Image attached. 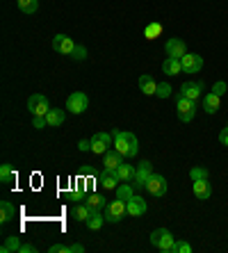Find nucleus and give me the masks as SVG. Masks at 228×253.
<instances>
[{
	"mask_svg": "<svg viewBox=\"0 0 228 253\" xmlns=\"http://www.w3.org/2000/svg\"><path fill=\"white\" fill-rule=\"evenodd\" d=\"M153 176V165L148 162V160H141V165L135 169V178H133V187L141 189V187H146L148 183V178Z\"/></svg>",
	"mask_w": 228,
	"mask_h": 253,
	"instance_id": "nucleus-7",
	"label": "nucleus"
},
{
	"mask_svg": "<svg viewBox=\"0 0 228 253\" xmlns=\"http://www.w3.org/2000/svg\"><path fill=\"white\" fill-rule=\"evenodd\" d=\"M87 107H89L87 94H82V91H73V94H69V98H66V110H69L71 114H82Z\"/></svg>",
	"mask_w": 228,
	"mask_h": 253,
	"instance_id": "nucleus-6",
	"label": "nucleus"
},
{
	"mask_svg": "<svg viewBox=\"0 0 228 253\" xmlns=\"http://www.w3.org/2000/svg\"><path fill=\"white\" fill-rule=\"evenodd\" d=\"M50 253H71V244L66 247V244H53L50 247Z\"/></svg>",
	"mask_w": 228,
	"mask_h": 253,
	"instance_id": "nucleus-36",
	"label": "nucleus"
},
{
	"mask_svg": "<svg viewBox=\"0 0 228 253\" xmlns=\"http://www.w3.org/2000/svg\"><path fill=\"white\" fill-rule=\"evenodd\" d=\"M219 100H222V96H217L215 91L208 96H203V110L208 114H215L217 110H219Z\"/></svg>",
	"mask_w": 228,
	"mask_h": 253,
	"instance_id": "nucleus-22",
	"label": "nucleus"
},
{
	"mask_svg": "<svg viewBox=\"0 0 228 253\" xmlns=\"http://www.w3.org/2000/svg\"><path fill=\"white\" fill-rule=\"evenodd\" d=\"M96 183H98L103 189H117L121 180H119L117 171H105L103 169V173H98V178H96Z\"/></svg>",
	"mask_w": 228,
	"mask_h": 253,
	"instance_id": "nucleus-13",
	"label": "nucleus"
},
{
	"mask_svg": "<svg viewBox=\"0 0 228 253\" xmlns=\"http://www.w3.org/2000/svg\"><path fill=\"white\" fill-rule=\"evenodd\" d=\"M137 84H139L141 94H146V96H153L155 91H158V83H155V80H153L148 73H144V76L139 78V83H137Z\"/></svg>",
	"mask_w": 228,
	"mask_h": 253,
	"instance_id": "nucleus-19",
	"label": "nucleus"
},
{
	"mask_svg": "<svg viewBox=\"0 0 228 253\" xmlns=\"http://www.w3.org/2000/svg\"><path fill=\"white\" fill-rule=\"evenodd\" d=\"M50 46H53V50H57V53H62V55H71L73 48H76V43H73V39L66 35H55Z\"/></svg>",
	"mask_w": 228,
	"mask_h": 253,
	"instance_id": "nucleus-11",
	"label": "nucleus"
},
{
	"mask_svg": "<svg viewBox=\"0 0 228 253\" xmlns=\"http://www.w3.org/2000/svg\"><path fill=\"white\" fill-rule=\"evenodd\" d=\"M78 148L80 151H91V139H80L78 141Z\"/></svg>",
	"mask_w": 228,
	"mask_h": 253,
	"instance_id": "nucleus-38",
	"label": "nucleus"
},
{
	"mask_svg": "<svg viewBox=\"0 0 228 253\" xmlns=\"http://www.w3.org/2000/svg\"><path fill=\"white\" fill-rule=\"evenodd\" d=\"M171 251H174V253H192V247H189L187 242H176Z\"/></svg>",
	"mask_w": 228,
	"mask_h": 253,
	"instance_id": "nucleus-35",
	"label": "nucleus"
},
{
	"mask_svg": "<svg viewBox=\"0 0 228 253\" xmlns=\"http://www.w3.org/2000/svg\"><path fill=\"white\" fill-rule=\"evenodd\" d=\"M69 57L76 59V62H80V59L87 57V48H85V46H78V43H76V48H73V53H71Z\"/></svg>",
	"mask_w": 228,
	"mask_h": 253,
	"instance_id": "nucleus-33",
	"label": "nucleus"
},
{
	"mask_svg": "<svg viewBox=\"0 0 228 253\" xmlns=\"http://www.w3.org/2000/svg\"><path fill=\"white\" fill-rule=\"evenodd\" d=\"M91 212H94V210L85 203V206H76V208H73V212H71V214H73V219H78V221H87V219L91 217Z\"/></svg>",
	"mask_w": 228,
	"mask_h": 253,
	"instance_id": "nucleus-26",
	"label": "nucleus"
},
{
	"mask_svg": "<svg viewBox=\"0 0 228 253\" xmlns=\"http://www.w3.org/2000/svg\"><path fill=\"white\" fill-rule=\"evenodd\" d=\"M16 5L23 14H35L39 9V0H16Z\"/></svg>",
	"mask_w": 228,
	"mask_h": 253,
	"instance_id": "nucleus-27",
	"label": "nucleus"
},
{
	"mask_svg": "<svg viewBox=\"0 0 228 253\" xmlns=\"http://www.w3.org/2000/svg\"><path fill=\"white\" fill-rule=\"evenodd\" d=\"M112 144H114V137H112L110 132H96V135L91 137V153L103 155L105 151H110Z\"/></svg>",
	"mask_w": 228,
	"mask_h": 253,
	"instance_id": "nucleus-8",
	"label": "nucleus"
},
{
	"mask_svg": "<svg viewBox=\"0 0 228 253\" xmlns=\"http://www.w3.org/2000/svg\"><path fill=\"white\" fill-rule=\"evenodd\" d=\"M32 124H35L37 130H41V128H46L48 126V121H46V117H32Z\"/></svg>",
	"mask_w": 228,
	"mask_h": 253,
	"instance_id": "nucleus-37",
	"label": "nucleus"
},
{
	"mask_svg": "<svg viewBox=\"0 0 228 253\" xmlns=\"http://www.w3.org/2000/svg\"><path fill=\"white\" fill-rule=\"evenodd\" d=\"M155 94H158L160 98H169V96H171V84H169V83H160V84H158V91H155Z\"/></svg>",
	"mask_w": 228,
	"mask_h": 253,
	"instance_id": "nucleus-34",
	"label": "nucleus"
},
{
	"mask_svg": "<svg viewBox=\"0 0 228 253\" xmlns=\"http://www.w3.org/2000/svg\"><path fill=\"white\" fill-rule=\"evenodd\" d=\"M117 176H119V180H121V183H130V180L135 178V167L123 162V165H119Z\"/></svg>",
	"mask_w": 228,
	"mask_h": 253,
	"instance_id": "nucleus-24",
	"label": "nucleus"
},
{
	"mask_svg": "<svg viewBox=\"0 0 228 253\" xmlns=\"http://www.w3.org/2000/svg\"><path fill=\"white\" fill-rule=\"evenodd\" d=\"M219 141H222L224 146H228V128H224L222 132H219Z\"/></svg>",
	"mask_w": 228,
	"mask_h": 253,
	"instance_id": "nucleus-41",
	"label": "nucleus"
},
{
	"mask_svg": "<svg viewBox=\"0 0 228 253\" xmlns=\"http://www.w3.org/2000/svg\"><path fill=\"white\" fill-rule=\"evenodd\" d=\"M64 119H66V112L64 110H57V107H50L46 114V121L50 128H55V126H62L64 124Z\"/></svg>",
	"mask_w": 228,
	"mask_h": 253,
	"instance_id": "nucleus-20",
	"label": "nucleus"
},
{
	"mask_svg": "<svg viewBox=\"0 0 228 253\" xmlns=\"http://www.w3.org/2000/svg\"><path fill=\"white\" fill-rule=\"evenodd\" d=\"M144 189H148V194H153V196H164L167 194V180H164V176L153 173Z\"/></svg>",
	"mask_w": 228,
	"mask_h": 253,
	"instance_id": "nucleus-10",
	"label": "nucleus"
},
{
	"mask_svg": "<svg viewBox=\"0 0 228 253\" xmlns=\"http://www.w3.org/2000/svg\"><path fill=\"white\" fill-rule=\"evenodd\" d=\"M212 91H215L217 96H224V94H226V83H217Z\"/></svg>",
	"mask_w": 228,
	"mask_h": 253,
	"instance_id": "nucleus-39",
	"label": "nucleus"
},
{
	"mask_svg": "<svg viewBox=\"0 0 228 253\" xmlns=\"http://www.w3.org/2000/svg\"><path fill=\"white\" fill-rule=\"evenodd\" d=\"M162 71L167 73V76H178V73L182 71L181 59H178V57H167L162 62Z\"/></svg>",
	"mask_w": 228,
	"mask_h": 253,
	"instance_id": "nucleus-21",
	"label": "nucleus"
},
{
	"mask_svg": "<svg viewBox=\"0 0 228 253\" xmlns=\"http://www.w3.org/2000/svg\"><path fill=\"white\" fill-rule=\"evenodd\" d=\"M85 201H87V206L91 208V210H100V208H105V199H103L100 194H89Z\"/></svg>",
	"mask_w": 228,
	"mask_h": 253,
	"instance_id": "nucleus-29",
	"label": "nucleus"
},
{
	"mask_svg": "<svg viewBox=\"0 0 228 253\" xmlns=\"http://www.w3.org/2000/svg\"><path fill=\"white\" fill-rule=\"evenodd\" d=\"M151 244L155 249H160L162 253H171V249H174V244H176V237L171 235L167 228H158L151 233Z\"/></svg>",
	"mask_w": 228,
	"mask_h": 253,
	"instance_id": "nucleus-2",
	"label": "nucleus"
},
{
	"mask_svg": "<svg viewBox=\"0 0 228 253\" xmlns=\"http://www.w3.org/2000/svg\"><path fill=\"white\" fill-rule=\"evenodd\" d=\"M123 217H128V206H126V201L114 199L105 206V219L110 224H117V221H121Z\"/></svg>",
	"mask_w": 228,
	"mask_h": 253,
	"instance_id": "nucleus-3",
	"label": "nucleus"
},
{
	"mask_svg": "<svg viewBox=\"0 0 228 253\" xmlns=\"http://www.w3.org/2000/svg\"><path fill=\"white\" fill-rule=\"evenodd\" d=\"M28 110L32 112V117H46L50 110V103L44 94H32L28 98Z\"/></svg>",
	"mask_w": 228,
	"mask_h": 253,
	"instance_id": "nucleus-5",
	"label": "nucleus"
},
{
	"mask_svg": "<svg viewBox=\"0 0 228 253\" xmlns=\"http://www.w3.org/2000/svg\"><path fill=\"white\" fill-rule=\"evenodd\" d=\"M201 91H203V84L201 83H185L181 87V96H185L189 100H196L201 96Z\"/></svg>",
	"mask_w": 228,
	"mask_h": 253,
	"instance_id": "nucleus-17",
	"label": "nucleus"
},
{
	"mask_svg": "<svg viewBox=\"0 0 228 253\" xmlns=\"http://www.w3.org/2000/svg\"><path fill=\"white\" fill-rule=\"evenodd\" d=\"M0 180H2V183H14V169H12V165H2V167H0Z\"/></svg>",
	"mask_w": 228,
	"mask_h": 253,
	"instance_id": "nucleus-30",
	"label": "nucleus"
},
{
	"mask_svg": "<svg viewBox=\"0 0 228 253\" xmlns=\"http://www.w3.org/2000/svg\"><path fill=\"white\" fill-rule=\"evenodd\" d=\"M181 64H182L185 73H199V71L203 69V57L196 53H187L181 57Z\"/></svg>",
	"mask_w": 228,
	"mask_h": 253,
	"instance_id": "nucleus-9",
	"label": "nucleus"
},
{
	"mask_svg": "<svg viewBox=\"0 0 228 253\" xmlns=\"http://www.w3.org/2000/svg\"><path fill=\"white\" fill-rule=\"evenodd\" d=\"M71 253H85V247L82 244H71Z\"/></svg>",
	"mask_w": 228,
	"mask_h": 253,
	"instance_id": "nucleus-42",
	"label": "nucleus"
},
{
	"mask_svg": "<svg viewBox=\"0 0 228 253\" xmlns=\"http://www.w3.org/2000/svg\"><path fill=\"white\" fill-rule=\"evenodd\" d=\"M107 219H105V214H100V210H94L91 212V217L87 219V221H85V224H87V228L89 230H98L100 226L105 224Z\"/></svg>",
	"mask_w": 228,
	"mask_h": 253,
	"instance_id": "nucleus-23",
	"label": "nucleus"
},
{
	"mask_svg": "<svg viewBox=\"0 0 228 253\" xmlns=\"http://www.w3.org/2000/svg\"><path fill=\"white\" fill-rule=\"evenodd\" d=\"M126 206H128V217H141L148 208L146 201L141 199V196H137V194H133V199H130Z\"/></svg>",
	"mask_w": 228,
	"mask_h": 253,
	"instance_id": "nucleus-14",
	"label": "nucleus"
},
{
	"mask_svg": "<svg viewBox=\"0 0 228 253\" xmlns=\"http://www.w3.org/2000/svg\"><path fill=\"white\" fill-rule=\"evenodd\" d=\"M119 165H123V155L119 153L117 148H114V151H105V153H103V169H105V171H117Z\"/></svg>",
	"mask_w": 228,
	"mask_h": 253,
	"instance_id": "nucleus-12",
	"label": "nucleus"
},
{
	"mask_svg": "<svg viewBox=\"0 0 228 253\" xmlns=\"http://www.w3.org/2000/svg\"><path fill=\"white\" fill-rule=\"evenodd\" d=\"M189 178H192V180H203V178H208V169H203V167H194V169L189 171Z\"/></svg>",
	"mask_w": 228,
	"mask_h": 253,
	"instance_id": "nucleus-32",
	"label": "nucleus"
},
{
	"mask_svg": "<svg viewBox=\"0 0 228 253\" xmlns=\"http://www.w3.org/2000/svg\"><path fill=\"white\" fill-rule=\"evenodd\" d=\"M112 137H114V144H112V146L117 148L123 158H135V155H137V151H139V141H137V137H135L133 132L114 130Z\"/></svg>",
	"mask_w": 228,
	"mask_h": 253,
	"instance_id": "nucleus-1",
	"label": "nucleus"
},
{
	"mask_svg": "<svg viewBox=\"0 0 228 253\" xmlns=\"http://www.w3.org/2000/svg\"><path fill=\"white\" fill-rule=\"evenodd\" d=\"M16 214H18V208L14 206V203H9V201H2V203H0V221H2V224L12 221Z\"/></svg>",
	"mask_w": 228,
	"mask_h": 253,
	"instance_id": "nucleus-18",
	"label": "nucleus"
},
{
	"mask_svg": "<svg viewBox=\"0 0 228 253\" xmlns=\"http://www.w3.org/2000/svg\"><path fill=\"white\" fill-rule=\"evenodd\" d=\"M192 189H194V194H196V199H201V201H208L212 196V187H210V183H208V178L194 180Z\"/></svg>",
	"mask_w": 228,
	"mask_h": 253,
	"instance_id": "nucleus-16",
	"label": "nucleus"
},
{
	"mask_svg": "<svg viewBox=\"0 0 228 253\" xmlns=\"http://www.w3.org/2000/svg\"><path fill=\"white\" fill-rule=\"evenodd\" d=\"M133 185H128V183H123V185H119L117 187V199H121V201H126L128 203L130 199H133Z\"/></svg>",
	"mask_w": 228,
	"mask_h": 253,
	"instance_id": "nucleus-28",
	"label": "nucleus"
},
{
	"mask_svg": "<svg viewBox=\"0 0 228 253\" xmlns=\"http://www.w3.org/2000/svg\"><path fill=\"white\" fill-rule=\"evenodd\" d=\"M176 112H178V119H181L182 124H189L194 119V114H196V100L178 96V100H176Z\"/></svg>",
	"mask_w": 228,
	"mask_h": 253,
	"instance_id": "nucleus-4",
	"label": "nucleus"
},
{
	"mask_svg": "<svg viewBox=\"0 0 228 253\" xmlns=\"http://www.w3.org/2000/svg\"><path fill=\"white\" fill-rule=\"evenodd\" d=\"M164 50H167L169 57H178V59H181L182 55H187V46H185L182 39H169L167 46H164Z\"/></svg>",
	"mask_w": 228,
	"mask_h": 253,
	"instance_id": "nucleus-15",
	"label": "nucleus"
},
{
	"mask_svg": "<svg viewBox=\"0 0 228 253\" xmlns=\"http://www.w3.org/2000/svg\"><path fill=\"white\" fill-rule=\"evenodd\" d=\"M37 247L35 244H21V249H18V253H35Z\"/></svg>",
	"mask_w": 228,
	"mask_h": 253,
	"instance_id": "nucleus-40",
	"label": "nucleus"
},
{
	"mask_svg": "<svg viewBox=\"0 0 228 253\" xmlns=\"http://www.w3.org/2000/svg\"><path fill=\"white\" fill-rule=\"evenodd\" d=\"M18 249H21V242H18L16 235H9L5 240V244L0 247V253H18Z\"/></svg>",
	"mask_w": 228,
	"mask_h": 253,
	"instance_id": "nucleus-25",
	"label": "nucleus"
},
{
	"mask_svg": "<svg viewBox=\"0 0 228 253\" xmlns=\"http://www.w3.org/2000/svg\"><path fill=\"white\" fill-rule=\"evenodd\" d=\"M162 35V25L160 23H148L146 25V39H155Z\"/></svg>",
	"mask_w": 228,
	"mask_h": 253,
	"instance_id": "nucleus-31",
	"label": "nucleus"
}]
</instances>
